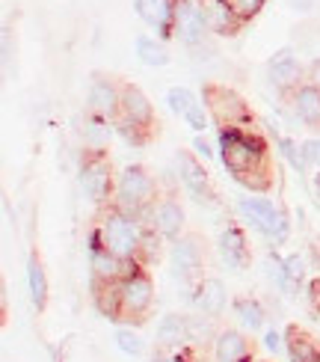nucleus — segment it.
<instances>
[{
    "mask_svg": "<svg viewBox=\"0 0 320 362\" xmlns=\"http://www.w3.org/2000/svg\"><path fill=\"white\" fill-rule=\"evenodd\" d=\"M134 48H136V57L143 59V66H151V69L170 66V51H166L163 39H158V36H146V33L136 36Z\"/></svg>",
    "mask_w": 320,
    "mask_h": 362,
    "instance_id": "b1692460",
    "label": "nucleus"
},
{
    "mask_svg": "<svg viewBox=\"0 0 320 362\" xmlns=\"http://www.w3.org/2000/svg\"><path fill=\"white\" fill-rule=\"evenodd\" d=\"M228 4V9L235 12V18L247 27V24H252L258 15H261V9L267 6V0H225Z\"/></svg>",
    "mask_w": 320,
    "mask_h": 362,
    "instance_id": "cd10ccee",
    "label": "nucleus"
},
{
    "mask_svg": "<svg viewBox=\"0 0 320 362\" xmlns=\"http://www.w3.org/2000/svg\"><path fill=\"white\" fill-rule=\"evenodd\" d=\"M232 309H235V315L240 318V324L247 327L249 333H258V329H264V324H267V309H264V303H261L258 297L240 294V297L232 300Z\"/></svg>",
    "mask_w": 320,
    "mask_h": 362,
    "instance_id": "4be33fe9",
    "label": "nucleus"
},
{
    "mask_svg": "<svg viewBox=\"0 0 320 362\" xmlns=\"http://www.w3.org/2000/svg\"><path fill=\"white\" fill-rule=\"evenodd\" d=\"M27 288H30V300L39 312L48 309V297H51V288H48V274H45V262L39 250L30 252L27 259Z\"/></svg>",
    "mask_w": 320,
    "mask_h": 362,
    "instance_id": "412c9836",
    "label": "nucleus"
},
{
    "mask_svg": "<svg viewBox=\"0 0 320 362\" xmlns=\"http://www.w3.org/2000/svg\"><path fill=\"white\" fill-rule=\"evenodd\" d=\"M158 240L160 235L148 223L125 214L116 202L98 208L93 226H89V247H101L113 252L116 259L140 267H151L155 262H160Z\"/></svg>",
    "mask_w": 320,
    "mask_h": 362,
    "instance_id": "f257e3e1",
    "label": "nucleus"
},
{
    "mask_svg": "<svg viewBox=\"0 0 320 362\" xmlns=\"http://www.w3.org/2000/svg\"><path fill=\"white\" fill-rule=\"evenodd\" d=\"M163 193H166V187H163V181L155 175V170L146 167V163H131V167H125L116 178L113 202L125 211V214L148 223L151 208L160 202Z\"/></svg>",
    "mask_w": 320,
    "mask_h": 362,
    "instance_id": "20e7f679",
    "label": "nucleus"
},
{
    "mask_svg": "<svg viewBox=\"0 0 320 362\" xmlns=\"http://www.w3.org/2000/svg\"><path fill=\"white\" fill-rule=\"evenodd\" d=\"M300 152H302V160H306V167H317V170H320V137L302 140V143H300Z\"/></svg>",
    "mask_w": 320,
    "mask_h": 362,
    "instance_id": "2f4dec72",
    "label": "nucleus"
},
{
    "mask_svg": "<svg viewBox=\"0 0 320 362\" xmlns=\"http://www.w3.org/2000/svg\"><path fill=\"white\" fill-rule=\"evenodd\" d=\"M211 36V27L205 21V12L196 0H175V24H172V39H178L184 48L199 51Z\"/></svg>",
    "mask_w": 320,
    "mask_h": 362,
    "instance_id": "9b49d317",
    "label": "nucleus"
},
{
    "mask_svg": "<svg viewBox=\"0 0 320 362\" xmlns=\"http://www.w3.org/2000/svg\"><path fill=\"white\" fill-rule=\"evenodd\" d=\"M225 303H228V291L220 276H205L193 285V306L205 318L220 321L225 312Z\"/></svg>",
    "mask_w": 320,
    "mask_h": 362,
    "instance_id": "f3484780",
    "label": "nucleus"
},
{
    "mask_svg": "<svg viewBox=\"0 0 320 362\" xmlns=\"http://www.w3.org/2000/svg\"><path fill=\"white\" fill-rule=\"evenodd\" d=\"M261 235L270 240V244H276V247L288 244V238H291V217H288L285 205H279V208H276V217H273V220L267 223V229H264Z\"/></svg>",
    "mask_w": 320,
    "mask_h": 362,
    "instance_id": "a878e982",
    "label": "nucleus"
},
{
    "mask_svg": "<svg viewBox=\"0 0 320 362\" xmlns=\"http://www.w3.org/2000/svg\"><path fill=\"white\" fill-rule=\"evenodd\" d=\"M288 113H291L300 125H306L309 131H320V89L312 86L309 81L297 86L294 93L282 95Z\"/></svg>",
    "mask_w": 320,
    "mask_h": 362,
    "instance_id": "2eb2a0df",
    "label": "nucleus"
},
{
    "mask_svg": "<svg viewBox=\"0 0 320 362\" xmlns=\"http://www.w3.org/2000/svg\"><path fill=\"white\" fill-rule=\"evenodd\" d=\"M220 160L237 185L252 193H270L276 185L270 143L261 128H220Z\"/></svg>",
    "mask_w": 320,
    "mask_h": 362,
    "instance_id": "f03ea898",
    "label": "nucleus"
},
{
    "mask_svg": "<svg viewBox=\"0 0 320 362\" xmlns=\"http://www.w3.org/2000/svg\"><path fill=\"white\" fill-rule=\"evenodd\" d=\"M291 4V9H300V12H309L314 6V0H288Z\"/></svg>",
    "mask_w": 320,
    "mask_h": 362,
    "instance_id": "58836bf2",
    "label": "nucleus"
},
{
    "mask_svg": "<svg viewBox=\"0 0 320 362\" xmlns=\"http://www.w3.org/2000/svg\"><path fill=\"white\" fill-rule=\"evenodd\" d=\"M255 362H267V359H255Z\"/></svg>",
    "mask_w": 320,
    "mask_h": 362,
    "instance_id": "a19ab883",
    "label": "nucleus"
},
{
    "mask_svg": "<svg viewBox=\"0 0 320 362\" xmlns=\"http://www.w3.org/2000/svg\"><path fill=\"white\" fill-rule=\"evenodd\" d=\"M170 255L175 276L184 285H196L199 279H205V267L211 264V244L202 232L187 229L178 240H172Z\"/></svg>",
    "mask_w": 320,
    "mask_h": 362,
    "instance_id": "6e6552de",
    "label": "nucleus"
},
{
    "mask_svg": "<svg viewBox=\"0 0 320 362\" xmlns=\"http://www.w3.org/2000/svg\"><path fill=\"white\" fill-rule=\"evenodd\" d=\"M166 104H170L172 113H178L181 119H184L196 104H199V98H196L187 86H170V93H166Z\"/></svg>",
    "mask_w": 320,
    "mask_h": 362,
    "instance_id": "bb28decb",
    "label": "nucleus"
},
{
    "mask_svg": "<svg viewBox=\"0 0 320 362\" xmlns=\"http://www.w3.org/2000/svg\"><path fill=\"white\" fill-rule=\"evenodd\" d=\"M12 57H15V51H12V30L6 27L4 30V69H6V78L12 74Z\"/></svg>",
    "mask_w": 320,
    "mask_h": 362,
    "instance_id": "473e14b6",
    "label": "nucleus"
},
{
    "mask_svg": "<svg viewBox=\"0 0 320 362\" xmlns=\"http://www.w3.org/2000/svg\"><path fill=\"white\" fill-rule=\"evenodd\" d=\"M122 89H125V81H119L116 74L93 71L89 93H86V116H95L101 122L113 125L122 107Z\"/></svg>",
    "mask_w": 320,
    "mask_h": 362,
    "instance_id": "9d476101",
    "label": "nucleus"
},
{
    "mask_svg": "<svg viewBox=\"0 0 320 362\" xmlns=\"http://www.w3.org/2000/svg\"><path fill=\"white\" fill-rule=\"evenodd\" d=\"M314 362H320V356H317V359H314Z\"/></svg>",
    "mask_w": 320,
    "mask_h": 362,
    "instance_id": "79ce46f5",
    "label": "nucleus"
},
{
    "mask_svg": "<svg viewBox=\"0 0 320 362\" xmlns=\"http://www.w3.org/2000/svg\"><path fill=\"white\" fill-rule=\"evenodd\" d=\"M193 148H196V155H202L205 160H211V158H213V152H211V143H208V137H202V134H196Z\"/></svg>",
    "mask_w": 320,
    "mask_h": 362,
    "instance_id": "f704fd0d",
    "label": "nucleus"
},
{
    "mask_svg": "<svg viewBox=\"0 0 320 362\" xmlns=\"http://www.w3.org/2000/svg\"><path fill=\"white\" fill-rule=\"evenodd\" d=\"M116 170H113V160H110V152L107 148H86L81 152V173H78V181H81V190L89 202L95 208H104L113 202L116 196Z\"/></svg>",
    "mask_w": 320,
    "mask_h": 362,
    "instance_id": "423d86ee",
    "label": "nucleus"
},
{
    "mask_svg": "<svg viewBox=\"0 0 320 362\" xmlns=\"http://www.w3.org/2000/svg\"><path fill=\"white\" fill-rule=\"evenodd\" d=\"M276 208H279V205H273L270 199H252V196H247V199L237 202V211L255 226L258 232L267 229V223L276 217Z\"/></svg>",
    "mask_w": 320,
    "mask_h": 362,
    "instance_id": "393cba45",
    "label": "nucleus"
},
{
    "mask_svg": "<svg viewBox=\"0 0 320 362\" xmlns=\"http://www.w3.org/2000/svg\"><path fill=\"white\" fill-rule=\"evenodd\" d=\"M148 226H151V229H155L163 240H170V244L187 232V211H184V205H181V196H178L175 187L166 190V193L160 196V202L151 208Z\"/></svg>",
    "mask_w": 320,
    "mask_h": 362,
    "instance_id": "f8f14e48",
    "label": "nucleus"
},
{
    "mask_svg": "<svg viewBox=\"0 0 320 362\" xmlns=\"http://www.w3.org/2000/svg\"><path fill=\"white\" fill-rule=\"evenodd\" d=\"M309 306L320 315V276L309 282Z\"/></svg>",
    "mask_w": 320,
    "mask_h": 362,
    "instance_id": "72a5a7b5",
    "label": "nucleus"
},
{
    "mask_svg": "<svg viewBox=\"0 0 320 362\" xmlns=\"http://www.w3.org/2000/svg\"><path fill=\"white\" fill-rule=\"evenodd\" d=\"M158 344L160 348H181V344H190L187 341V315H178L170 312L158 327Z\"/></svg>",
    "mask_w": 320,
    "mask_h": 362,
    "instance_id": "5701e85b",
    "label": "nucleus"
},
{
    "mask_svg": "<svg viewBox=\"0 0 320 362\" xmlns=\"http://www.w3.org/2000/svg\"><path fill=\"white\" fill-rule=\"evenodd\" d=\"M140 21L158 33V39H172L175 24V0H136L134 4Z\"/></svg>",
    "mask_w": 320,
    "mask_h": 362,
    "instance_id": "a211bd4d",
    "label": "nucleus"
},
{
    "mask_svg": "<svg viewBox=\"0 0 320 362\" xmlns=\"http://www.w3.org/2000/svg\"><path fill=\"white\" fill-rule=\"evenodd\" d=\"M306 81H309L312 86H317V89H320V59H314V63L309 66V74H306Z\"/></svg>",
    "mask_w": 320,
    "mask_h": 362,
    "instance_id": "4c0bfd02",
    "label": "nucleus"
},
{
    "mask_svg": "<svg viewBox=\"0 0 320 362\" xmlns=\"http://www.w3.org/2000/svg\"><path fill=\"white\" fill-rule=\"evenodd\" d=\"M136 267H140V264L122 262V259H116L113 252H107L101 247H89V288H93V291L110 288V285L122 282Z\"/></svg>",
    "mask_w": 320,
    "mask_h": 362,
    "instance_id": "4468645a",
    "label": "nucleus"
},
{
    "mask_svg": "<svg viewBox=\"0 0 320 362\" xmlns=\"http://www.w3.org/2000/svg\"><path fill=\"white\" fill-rule=\"evenodd\" d=\"M217 250L223 255V262L235 270H247L252 264V247H249V238L247 232L240 229L237 223H228L225 229L220 232V240H217Z\"/></svg>",
    "mask_w": 320,
    "mask_h": 362,
    "instance_id": "dca6fc26",
    "label": "nucleus"
},
{
    "mask_svg": "<svg viewBox=\"0 0 320 362\" xmlns=\"http://www.w3.org/2000/svg\"><path fill=\"white\" fill-rule=\"evenodd\" d=\"M306 74H309V69L300 63L291 48H282V51H276L267 59V81L276 86L279 98L288 95V93H294L297 86L306 83Z\"/></svg>",
    "mask_w": 320,
    "mask_h": 362,
    "instance_id": "ddd939ff",
    "label": "nucleus"
},
{
    "mask_svg": "<svg viewBox=\"0 0 320 362\" xmlns=\"http://www.w3.org/2000/svg\"><path fill=\"white\" fill-rule=\"evenodd\" d=\"M196 4L202 6L205 21H208V27H211V33H213V36L235 39L240 30H243V24L235 18V12L228 9L225 0H196Z\"/></svg>",
    "mask_w": 320,
    "mask_h": 362,
    "instance_id": "aec40b11",
    "label": "nucleus"
},
{
    "mask_svg": "<svg viewBox=\"0 0 320 362\" xmlns=\"http://www.w3.org/2000/svg\"><path fill=\"white\" fill-rule=\"evenodd\" d=\"M282 341H285V333H279V329H267L264 344H267L270 351H279V348H282Z\"/></svg>",
    "mask_w": 320,
    "mask_h": 362,
    "instance_id": "c9c22d12",
    "label": "nucleus"
},
{
    "mask_svg": "<svg viewBox=\"0 0 320 362\" xmlns=\"http://www.w3.org/2000/svg\"><path fill=\"white\" fill-rule=\"evenodd\" d=\"M285 351L291 362H314L320 356V339L300 324L285 327Z\"/></svg>",
    "mask_w": 320,
    "mask_h": 362,
    "instance_id": "6ab92c4d",
    "label": "nucleus"
},
{
    "mask_svg": "<svg viewBox=\"0 0 320 362\" xmlns=\"http://www.w3.org/2000/svg\"><path fill=\"white\" fill-rule=\"evenodd\" d=\"M202 98H205V110L211 116V122L217 125V131L220 128H258L252 107L237 89L211 81L202 89Z\"/></svg>",
    "mask_w": 320,
    "mask_h": 362,
    "instance_id": "0eeeda50",
    "label": "nucleus"
},
{
    "mask_svg": "<svg viewBox=\"0 0 320 362\" xmlns=\"http://www.w3.org/2000/svg\"><path fill=\"white\" fill-rule=\"evenodd\" d=\"M151 309H155V279H151L148 267H136L119 285L113 324L143 327L148 321Z\"/></svg>",
    "mask_w": 320,
    "mask_h": 362,
    "instance_id": "39448f33",
    "label": "nucleus"
},
{
    "mask_svg": "<svg viewBox=\"0 0 320 362\" xmlns=\"http://www.w3.org/2000/svg\"><path fill=\"white\" fill-rule=\"evenodd\" d=\"M116 344H119V351L128 354V356H143V351H146V344L134 327H122L116 333Z\"/></svg>",
    "mask_w": 320,
    "mask_h": 362,
    "instance_id": "c756f323",
    "label": "nucleus"
},
{
    "mask_svg": "<svg viewBox=\"0 0 320 362\" xmlns=\"http://www.w3.org/2000/svg\"><path fill=\"white\" fill-rule=\"evenodd\" d=\"M151 362H175V356H172L170 348H160V344H155V356H151Z\"/></svg>",
    "mask_w": 320,
    "mask_h": 362,
    "instance_id": "e433bc0d",
    "label": "nucleus"
},
{
    "mask_svg": "<svg viewBox=\"0 0 320 362\" xmlns=\"http://www.w3.org/2000/svg\"><path fill=\"white\" fill-rule=\"evenodd\" d=\"M107 125L110 122H101V119H95V116H86V125H83L86 148H107V137H110Z\"/></svg>",
    "mask_w": 320,
    "mask_h": 362,
    "instance_id": "c85d7f7f",
    "label": "nucleus"
},
{
    "mask_svg": "<svg viewBox=\"0 0 320 362\" xmlns=\"http://www.w3.org/2000/svg\"><path fill=\"white\" fill-rule=\"evenodd\" d=\"M312 190H314V196H317V202H320V173L312 178Z\"/></svg>",
    "mask_w": 320,
    "mask_h": 362,
    "instance_id": "ea45409f",
    "label": "nucleus"
},
{
    "mask_svg": "<svg viewBox=\"0 0 320 362\" xmlns=\"http://www.w3.org/2000/svg\"><path fill=\"white\" fill-rule=\"evenodd\" d=\"M113 128L122 134V140L128 146H136V148H146L160 137V119L155 113V104L131 81H125V89H122V107Z\"/></svg>",
    "mask_w": 320,
    "mask_h": 362,
    "instance_id": "7ed1b4c3",
    "label": "nucleus"
},
{
    "mask_svg": "<svg viewBox=\"0 0 320 362\" xmlns=\"http://www.w3.org/2000/svg\"><path fill=\"white\" fill-rule=\"evenodd\" d=\"M276 146L282 148V155H285V160L291 163V167L297 170V173H306L309 167H306V160H302V152H300V146L291 140V137H279L276 140Z\"/></svg>",
    "mask_w": 320,
    "mask_h": 362,
    "instance_id": "7c9ffc66",
    "label": "nucleus"
},
{
    "mask_svg": "<svg viewBox=\"0 0 320 362\" xmlns=\"http://www.w3.org/2000/svg\"><path fill=\"white\" fill-rule=\"evenodd\" d=\"M175 163H178V178H181V185H184V190L190 193V199L196 205L217 208L220 205V190H217V185H213L208 167L196 158V152L181 148V152L175 155Z\"/></svg>",
    "mask_w": 320,
    "mask_h": 362,
    "instance_id": "1a4fd4ad",
    "label": "nucleus"
}]
</instances>
